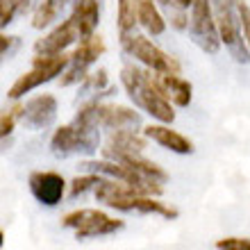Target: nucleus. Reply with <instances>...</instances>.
<instances>
[{
  "label": "nucleus",
  "instance_id": "nucleus-16",
  "mask_svg": "<svg viewBox=\"0 0 250 250\" xmlns=\"http://www.w3.org/2000/svg\"><path fill=\"white\" fill-rule=\"evenodd\" d=\"M159 86L166 93V98L175 103L178 107H187L191 103V84L180 75H171V73H157Z\"/></svg>",
  "mask_w": 250,
  "mask_h": 250
},
{
  "label": "nucleus",
  "instance_id": "nucleus-26",
  "mask_svg": "<svg viewBox=\"0 0 250 250\" xmlns=\"http://www.w3.org/2000/svg\"><path fill=\"white\" fill-rule=\"evenodd\" d=\"M19 46H21L19 37H7V34H2V37H0V55H2L5 60L14 57V53L19 50Z\"/></svg>",
  "mask_w": 250,
  "mask_h": 250
},
{
  "label": "nucleus",
  "instance_id": "nucleus-19",
  "mask_svg": "<svg viewBox=\"0 0 250 250\" xmlns=\"http://www.w3.org/2000/svg\"><path fill=\"white\" fill-rule=\"evenodd\" d=\"M116 5H119V34L123 39L134 32V25L139 23L137 0H116Z\"/></svg>",
  "mask_w": 250,
  "mask_h": 250
},
{
  "label": "nucleus",
  "instance_id": "nucleus-25",
  "mask_svg": "<svg viewBox=\"0 0 250 250\" xmlns=\"http://www.w3.org/2000/svg\"><path fill=\"white\" fill-rule=\"evenodd\" d=\"M218 250H250V239H239V237H228L216 241Z\"/></svg>",
  "mask_w": 250,
  "mask_h": 250
},
{
  "label": "nucleus",
  "instance_id": "nucleus-24",
  "mask_svg": "<svg viewBox=\"0 0 250 250\" xmlns=\"http://www.w3.org/2000/svg\"><path fill=\"white\" fill-rule=\"evenodd\" d=\"M237 9H239V21H241V32H244L246 46L250 48V7L244 0H237Z\"/></svg>",
  "mask_w": 250,
  "mask_h": 250
},
{
  "label": "nucleus",
  "instance_id": "nucleus-10",
  "mask_svg": "<svg viewBox=\"0 0 250 250\" xmlns=\"http://www.w3.org/2000/svg\"><path fill=\"white\" fill-rule=\"evenodd\" d=\"M30 191L32 196L46 207H55L62 203V198L66 193V182L60 173L53 171H39L32 173L30 178Z\"/></svg>",
  "mask_w": 250,
  "mask_h": 250
},
{
  "label": "nucleus",
  "instance_id": "nucleus-14",
  "mask_svg": "<svg viewBox=\"0 0 250 250\" xmlns=\"http://www.w3.org/2000/svg\"><path fill=\"white\" fill-rule=\"evenodd\" d=\"M146 134H139L137 130H119L112 132L107 141V148H103L105 157H112L116 152H141L146 148Z\"/></svg>",
  "mask_w": 250,
  "mask_h": 250
},
{
  "label": "nucleus",
  "instance_id": "nucleus-23",
  "mask_svg": "<svg viewBox=\"0 0 250 250\" xmlns=\"http://www.w3.org/2000/svg\"><path fill=\"white\" fill-rule=\"evenodd\" d=\"M23 112H25V105H14L12 109H7L2 114V119H0V132H2V137H9L14 132V123L19 119H23Z\"/></svg>",
  "mask_w": 250,
  "mask_h": 250
},
{
  "label": "nucleus",
  "instance_id": "nucleus-21",
  "mask_svg": "<svg viewBox=\"0 0 250 250\" xmlns=\"http://www.w3.org/2000/svg\"><path fill=\"white\" fill-rule=\"evenodd\" d=\"M60 14L62 12L57 9V7L48 5V2L41 0V5L37 7V12H34V16H32V27L34 30H43V27H48L53 21L60 19Z\"/></svg>",
  "mask_w": 250,
  "mask_h": 250
},
{
  "label": "nucleus",
  "instance_id": "nucleus-15",
  "mask_svg": "<svg viewBox=\"0 0 250 250\" xmlns=\"http://www.w3.org/2000/svg\"><path fill=\"white\" fill-rule=\"evenodd\" d=\"M73 19L78 21L82 39L93 37L100 21V0H75L73 2Z\"/></svg>",
  "mask_w": 250,
  "mask_h": 250
},
{
  "label": "nucleus",
  "instance_id": "nucleus-4",
  "mask_svg": "<svg viewBox=\"0 0 250 250\" xmlns=\"http://www.w3.org/2000/svg\"><path fill=\"white\" fill-rule=\"evenodd\" d=\"M71 64V57L64 53L60 55H37L32 62V68L27 73H23L12 86H9V91L7 96L12 100H19L23 98L25 93H30L32 89L41 86L43 82H50L55 80L57 75H64V71L68 68Z\"/></svg>",
  "mask_w": 250,
  "mask_h": 250
},
{
  "label": "nucleus",
  "instance_id": "nucleus-13",
  "mask_svg": "<svg viewBox=\"0 0 250 250\" xmlns=\"http://www.w3.org/2000/svg\"><path fill=\"white\" fill-rule=\"evenodd\" d=\"M144 134L148 139H152L155 144H159L162 148L171 150V152H178V155H189V152H193V144H191L189 139L182 137L180 132L171 130L166 123L148 125V127L144 130Z\"/></svg>",
  "mask_w": 250,
  "mask_h": 250
},
{
  "label": "nucleus",
  "instance_id": "nucleus-12",
  "mask_svg": "<svg viewBox=\"0 0 250 250\" xmlns=\"http://www.w3.org/2000/svg\"><path fill=\"white\" fill-rule=\"evenodd\" d=\"M96 112H98V123L109 132L119 130H137L141 125V116L134 109H127L123 105H109L96 100Z\"/></svg>",
  "mask_w": 250,
  "mask_h": 250
},
{
  "label": "nucleus",
  "instance_id": "nucleus-11",
  "mask_svg": "<svg viewBox=\"0 0 250 250\" xmlns=\"http://www.w3.org/2000/svg\"><path fill=\"white\" fill-rule=\"evenodd\" d=\"M55 119H57V100L50 93H41L25 103V112L21 121L30 130H43L48 125H53Z\"/></svg>",
  "mask_w": 250,
  "mask_h": 250
},
{
  "label": "nucleus",
  "instance_id": "nucleus-3",
  "mask_svg": "<svg viewBox=\"0 0 250 250\" xmlns=\"http://www.w3.org/2000/svg\"><path fill=\"white\" fill-rule=\"evenodd\" d=\"M209 2H211V9H214V19H216L221 41L230 50L234 62L248 64L250 50H248V46H244V32H241L237 0H209Z\"/></svg>",
  "mask_w": 250,
  "mask_h": 250
},
{
  "label": "nucleus",
  "instance_id": "nucleus-17",
  "mask_svg": "<svg viewBox=\"0 0 250 250\" xmlns=\"http://www.w3.org/2000/svg\"><path fill=\"white\" fill-rule=\"evenodd\" d=\"M155 2L157 0H137V16H139V25L148 30L152 37H159L166 30V19L164 14L157 9Z\"/></svg>",
  "mask_w": 250,
  "mask_h": 250
},
{
  "label": "nucleus",
  "instance_id": "nucleus-1",
  "mask_svg": "<svg viewBox=\"0 0 250 250\" xmlns=\"http://www.w3.org/2000/svg\"><path fill=\"white\" fill-rule=\"evenodd\" d=\"M98 112H96V100L80 107L73 123L62 125L55 130L50 139V148L57 157H68V155H93L100 146V132H98Z\"/></svg>",
  "mask_w": 250,
  "mask_h": 250
},
{
  "label": "nucleus",
  "instance_id": "nucleus-18",
  "mask_svg": "<svg viewBox=\"0 0 250 250\" xmlns=\"http://www.w3.org/2000/svg\"><path fill=\"white\" fill-rule=\"evenodd\" d=\"M159 7L164 9V19L171 23L175 30H189V9L193 0H157Z\"/></svg>",
  "mask_w": 250,
  "mask_h": 250
},
{
  "label": "nucleus",
  "instance_id": "nucleus-6",
  "mask_svg": "<svg viewBox=\"0 0 250 250\" xmlns=\"http://www.w3.org/2000/svg\"><path fill=\"white\" fill-rule=\"evenodd\" d=\"M189 34L198 48H203L205 53H218L221 50V34L214 19V9H211L209 0H193L189 9Z\"/></svg>",
  "mask_w": 250,
  "mask_h": 250
},
{
  "label": "nucleus",
  "instance_id": "nucleus-20",
  "mask_svg": "<svg viewBox=\"0 0 250 250\" xmlns=\"http://www.w3.org/2000/svg\"><path fill=\"white\" fill-rule=\"evenodd\" d=\"M116 91L114 86H107V71L105 68H98V73H89L82 82V89H80V96H91V93H98V96H112Z\"/></svg>",
  "mask_w": 250,
  "mask_h": 250
},
{
  "label": "nucleus",
  "instance_id": "nucleus-9",
  "mask_svg": "<svg viewBox=\"0 0 250 250\" xmlns=\"http://www.w3.org/2000/svg\"><path fill=\"white\" fill-rule=\"evenodd\" d=\"M75 41H82V32H80L78 21L73 19V16H68V19H66L62 25L55 27L48 37H43V39H39L34 43V53L37 55H60V53H64L71 43H75Z\"/></svg>",
  "mask_w": 250,
  "mask_h": 250
},
{
  "label": "nucleus",
  "instance_id": "nucleus-7",
  "mask_svg": "<svg viewBox=\"0 0 250 250\" xmlns=\"http://www.w3.org/2000/svg\"><path fill=\"white\" fill-rule=\"evenodd\" d=\"M62 225L75 230L78 239H91V237H103V234H112V232L121 230L123 221L107 216L105 211L100 209H78L66 214Z\"/></svg>",
  "mask_w": 250,
  "mask_h": 250
},
{
  "label": "nucleus",
  "instance_id": "nucleus-5",
  "mask_svg": "<svg viewBox=\"0 0 250 250\" xmlns=\"http://www.w3.org/2000/svg\"><path fill=\"white\" fill-rule=\"evenodd\" d=\"M121 46L130 57L148 66L152 73H171V75H180V62L171 55H166L162 48H157L150 39H146L144 34H127L121 39Z\"/></svg>",
  "mask_w": 250,
  "mask_h": 250
},
{
  "label": "nucleus",
  "instance_id": "nucleus-8",
  "mask_svg": "<svg viewBox=\"0 0 250 250\" xmlns=\"http://www.w3.org/2000/svg\"><path fill=\"white\" fill-rule=\"evenodd\" d=\"M103 53H105V41H103L100 34H93L89 39H82L80 46L75 48V53L71 55V64H68V68L62 75L60 84L71 86V84H78V82L82 84L84 78L89 75V68L98 62V57Z\"/></svg>",
  "mask_w": 250,
  "mask_h": 250
},
{
  "label": "nucleus",
  "instance_id": "nucleus-2",
  "mask_svg": "<svg viewBox=\"0 0 250 250\" xmlns=\"http://www.w3.org/2000/svg\"><path fill=\"white\" fill-rule=\"evenodd\" d=\"M121 82H123L132 103L141 107L144 112H148L152 119H157L159 123L166 125L175 121L171 100L166 98V93L162 91L157 75H152V73L144 71V68H139L134 64H127L121 71Z\"/></svg>",
  "mask_w": 250,
  "mask_h": 250
},
{
  "label": "nucleus",
  "instance_id": "nucleus-22",
  "mask_svg": "<svg viewBox=\"0 0 250 250\" xmlns=\"http://www.w3.org/2000/svg\"><path fill=\"white\" fill-rule=\"evenodd\" d=\"M100 182H103V175H98V173H86L82 178H75L71 182V198H78V196H82L84 191L96 189Z\"/></svg>",
  "mask_w": 250,
  "mask_h": 250
}]
</instances>
